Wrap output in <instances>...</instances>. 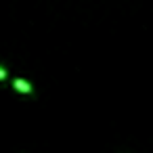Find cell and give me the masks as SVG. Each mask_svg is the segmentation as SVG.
Segmentation results:
<instances>
[{
    "instance_id": "3",
    "label": "cell",
    "mask_w": 153,
    "mask_h": 153,
    "mask_svg": "<svg viewBox=\"0 0 153 153\" xmlns=\"http://www.w3.org/2000/svg\"><path fill=\"white\" fill-rule=\"evenodd\" d=\"M120 153H126V151H120Z\"/></svg>"
},
{
    "instance_id": "2",
    "label": "cell",
    "mask_w": 153,
    "mask_h": 153,
    "mask_svg": "<svg viewBox=\"0 0 153 153\" xmlns=\"http://www.w3.org/2000/svg\"><path fill=\"white\" fill-rule=\"evenodd\" d=\"M9 78V71H7V67H2V65H0V82H4Z\"/></svg>"
},
{
    "instance_id": "1",
    "label": "cell",
    "mask_w": 153,
    "mask_h": 153,
    "mask_svg": "<svg viewBox=\"0 0 153 153\" xmlns=\"http://www.w3.org/2000/svg\"><path fill=\"white\" fill-rule=\"evenodd\" d=\"M11 84H13V88H15L17 92H23V94H32V92H34V86L30 84V80H25V78H21V76H13Z\"/></svg>"
}]
</instances>
